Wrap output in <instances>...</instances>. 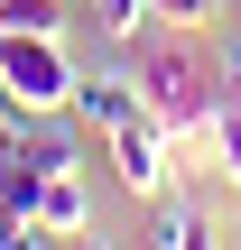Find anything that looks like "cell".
I'll list each match as a JSON object with an SVG mask.
<instances>
[{
    "instance_id": "ba28073f",
    "label": "cell",
    "mask_w": 241,
    "mask_h": 250,
    "mask_svg": "<svg viewBox=\"0 0 241 250\" xmlns=\"http://www.w3.org/2000/svg\"><path fill=\"white\" fill-rule=\"evenodd\" d=\"M93 19H102V37H139L158 19V0H93Z\"/></svg>"
},
{
    "instance_id": "7c38bea8",
    "label": "cell",
    "mask_w": 241,
    "mask_h": 250,
    "mask_svg": "<svg viewBox=\"0 0 241 250\" xmlns=\"http://www.w3.org/2000/svg\"><path fill=\"white\" fill-rule=\"evenodd\" d=\"M28 250H65V241H56V232H37V241H28Z\"/></svg>"
},
{
    "instance_id": "7a4b0ae2",
    "label": "cell",
    "mask_w": 241,
    "mask_h": 250,
    "mask_svg": "<svg viewBox=\"0 0 241 250\" xmlns=\"http://www.w3.org/2000/svg\"><path fill=\"white\" fill-rule=\"evenodd\" d=\"M74 56L65 37H28V28H0V102L19 121H46V111H74Z\"/></svg>"
},
{
    "instance_id": "277c9868",
    "label": "cell",
    "mask_w": 241,
    "mask_h": 250,
    "mask_svg": "<svg viewBox=\"0 0 241 250\" xmlns=\"http://www.w3.org/2000/svg\"><path fill=\"white\" fill-rule=\"evenodd\" d=\"M74 121H84L93 139H111V130H130V121H149V111H139V74H130V56H102V74H84V83H74Z\"/></svg>"
},
{
    "instance_id": "4fadbf2b",
    "label": "cell",
    "mask_w": 241,
    "mask_h": 250,
    "mask_svg": "<svg viewBox=\"0 0 241 250\" xmlns=\"http://www.w3.org/2000/svg\"><path fill=\"white\" fill-rule=\"evenodd\" d=\"M232 9H241V0H232Z\"/></svg>"
},
{
    "instance_id": "52a82bcc",
    "label": "cell",
    "mask_w": 241,
    "mask_h": 250,
    "mask_svg": "<svg viewBox=\"0 0 241 250\" xmlns=\"http://www.w3.org/2000/svg\"><path fill=\"white\" fill-rule=\"evenodd\" d=\"M0 28H28V37H65V0H0Z\"/></svg>"
},
{
    "instance_id": "3957f363",
    "label": "cell",
    "mask_w": 241,
    "mask_h": 250,
    "mask_svg": "<svg viewBox=\"0 0 241 250\" xmlns=\"http://www.w3.org/2000/svg\"><path fill=\"white\" fill-rule=\"evenodd\" d=\"M111 176H121L139 204L176 195V139H167L158 121H130V130H111Z\"/></svg>"
},
{
    "instance_id": "6da1fadb",
    "label": "cell",
    "mask_w": 241,
    "mask_h": 250,
    "mask_svg": "<svg viewBox=\"0 0 241 250\" xmlns=\"http://www.w3.org/2000/svg\"><path fill=\"white\" fill-rule=\"evenodd\" d=\"M130 74H139V111H149L176 148L214 139V121H223V65H204V56L176 37V46H139Z\"/></svg>"
},
{
    "instance_id": "9c48e42d",
    "label": "cell",
    "mask_w": 241,
    "mask_h": 250,
    "mask_svg": "<svg viewBox=\"0 0 241 250\" xmlns=\"http://www.w3.org/2000/svg\"><path fill=\"white\" fill-rule=\"evenodd\" d=\"M158 19H167V28H176V37H195V28H204V19H214V0H158Z\"/></svg>"
},
{
    "instance_id": "5b68a950",
    "label": "cell",
    "mask_w": 241,
    "mask_h": 250,
    "mask_svg": "<svg viewBox=\"0 0 241 250\" xmlns=\"http://www.w3.org/2000/svg\"><path fill=\"white\" fill-rule=\"evenodd\" d=\"M28 213L56 232V241H74V232H93V186H84V167L74 176H37V195H28Z\"/></svg>"
},
{
    "instance_id": "30bf717a",
    "label": "cell",
    "mask_w": 241,
    "mask_h": 250,
    "mask_svg": "<svg viewBox=\"0 0 241 250\" xmlns=\"http://www.w3.org/2000/svg\"><path fill=\"white\" fill-rule=\"evenodd\" d=\"M214 65H223V83H241V19L223 28V56H214Z\"/></svg>"
},
{
    "instance_id": "8fae6325",
    "label": "cell",
    "mask_w": 241,
    "mask_h": 250,
    "mask_svg": "<svg viewBox=\"0 0 241 250\" xmlns=\"http://www.w3.org/2000/svg\"><path fill=\"white\" fill-rule=\"evenodd\" d=\"M65 250H111V241H102V232H74V241H65Z\"/></svg>"
},
{
    "instance_id": "8992f818",
    "label": "cell",
    "mask_w": 241,
    "mask_h": 250,
    "mask_svg": "<svg viewBox=\"0 0 241 250\" xmlns=\"http://www.w3.org/2000/svg\"><path fill=\"white\" fill-rule=\"evenodd\" d=\"M214 139H223V186H232V204H241V83H223V121H214Z\"/></svg>"
}]
</instances>
